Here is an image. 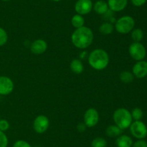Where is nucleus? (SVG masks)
Wrapping results in <instances>:
<instances>
[{"label":"nucleus","instance_id":"f257e3e1","mask_svg":"<svg viewBox=\"0 0 147 147\" xmlns=\"http://www.w3.org/2000/svg\"><path fill=\"white\" fill-rule=\"evenodd\" d=\"M94 38L93 33L89 27L83 26L76 29L71 35L73 46L79 49H86L92 44Z\"/></svg>","mask_w":147,"mask_h":147},{"label":"nucleus","instance_id":"f03ea898","mask_svg":"<svg viewBox=\"0 0 147 147\" xmlns=\"http://www.w3.org/2000/svg\"><path fill=\"white\" fill-rule=\"evenodd\" d=\"M88 63L93 69L101 71L106 69L109 63V56L101 48L94 49L88 56Z\"/></svg>","mask_w":147,"mask_h":147},{"label":"nucleus","instance_id":"7ed1b4c3","mask_svg":"<svg viewBox=\"0 0 147 147\" xmlns=\"http://www.w3.org/2000/svg\"><path fill=\"white\" fill-rule=\"evenodd\" d=\"M115 125L121 130L127 129L133 122L131 114L129 110L123 108H120L114 111L113 115Z\"/></svg>","mask_w":147,"mask_h":147},{"label":"nucleus","instance_id":"20e7f679","mask_svg":"<svg viewBox=\"0 0 147 147\" xmlns=\"http://www.w3.org/2000/svg\"><path fill=\"white\" fill-rule=\"evenodd\" d=\"M135 20L129 15H125L120 17L116 21L115 29L120 34H128L134 29Z\"/></svg>","mask_w":147,"mask_h":147},{"label":"nucleus","instance_id":"39448f33","mask_svg":"<svg viewBox=\"0 0 147 147\" xmlns=\"http://www.w3.org/2000/svg\"><path fill=\"white\" fill-rule=\"evenodd\" d=\"M130 132L134 138L141 140L147 136V127L142 120H134L131 124Z\"/></svg>","mask_w":147,"mask_h":147},{"label":"nucleus","instance_id":"423d86ee","mask_svg":"<svg viewBox=\"0 0 147 147\" xmlns=\"http://www.w3.org/2000/svg\"><path fill=\"white\" fill-rule=\"evenodd\" d=\"M129 52L131 57L137 61L144 60L146 56V48L142 43L137 42H134L130 45Z\"/></svg>","mask_w":147,"mask_h":147},{"label":"nucleus","instance_id":"0eeeda50","mask_svg":"<svg viewBox=\"0 0 147 147\" xmlns=\"http://www.w3.org/2000/svg\"><path fill=\"white\" fill-rule=\"evenodd\" d=\"M50 126V120L44 115H40L35 118L33 121V128L34 131L39 134L44 133Z\"/></svg>","mask_w":147,"mask_h":147},{"label":"nucleus","instance_id":"6e6552de","mask_svg":"<svg viewBox=\"0 0 147 147\" xmlns=\"http://www.w3.org/2000/svg\"><path fill=\"white\" fill-rule=\"evenodd\" d=\"M84 123L88 128H93L98 124L99 121V114L96 109L93 108H88L84 114Z\"/></svg>","mask_w":147,"mask_h":147},{"label":"nucleus","instance_id":"1a4fd4ad","mask_svg":"<svg viewBox=\"0 0 147 147\" xmlns=\"http://www.w3.org/2000/svg\"><path fill=\"white\" fill-rule=\"evenodd\" d=\"M93 6L91 0H78L75 4V10L77 14L86 15L91 12Z\"/></svg>","mask_w":147,"mask_h":147},{"label":"nucleus","instance_id":"9d476101","mask_svg":"<svg viewBox=\"0 0 147 147\" xmlns=\"http://www.w3.org/2000/svg\"><path fill=\"white\" fill-rule=\"evenodd\" d=\"M14 82L8 76H0V95H8L14 90Z\"/></svg>","mask_w":147,"mask_h":147},{"label":"nucleus","instance_id":"9b49d317","mask_svg":"<svg viewBox=\"0 0 147 147\" xmlns=\"http://www.w3.org/2000/svg\"><path fill=\"white\" fill-rule=\"evenodd\" d=\"M132 74L138 79H142L147 76V61H139L132 68Z\"/></svg>","mask_w":147,"mask_h":147},{"label":"nucleus","instance_id":"f8f14e48","mask_svg":"<svg viewBox=\"0 0 147 147\" xmlns=\"http://www.w3.org/2000/svg\"><path fill=\"white\" fill-rule=\"evenodd\" d=\"M47 43L43 39H37L30 46V50L32 53L40 55L44 53L47 50Z\"/></svg>","mask_w":147,"mask_h":147},{"label":"nucleus","instance_id":"ddd939ff","mask_svg":"<svg viewBox=\"0 0 147 147\" xmlns=\"http://www.w3.org/2000/svg\"><path fill=\"white\" fill-rule=\"evenodd\" d=\"M128 4V0H109V8L113 12L123 11Z\"/></svg>","mask_w":147,"mask_h":147},{"label":"nucleus","instance_id":"4468645a","mask_svg":"<svg viewBox=\"0 0 147 147\" xmlns=\"http://www.w3.org/2000/svg\"><path fill=\"white\" fill-rule=\"evenodd\" d=\"M134 142L132 138L127 135H120L116 140L117 147H132Z\"/></svg>","mask_w":147,"mask_h":147},{"label":"nucleus","instance_id":"2eb2a0df","mask_svg":"<svg viewBox=\"0 0 147 147\" xmlns=\"http://www.w3.org/2000/svg\"><path fill=\"white\" fill-rule=\"evenodd\" d=\"M94 11L98 14H105L109 11V5L106 1L103 0H98L93 6Z\"/></svg>","mask_w":147,"mask_h":147},{"label":"nucleus","instance_id":"dca6fc26","mask_svg":"<svg viewBox=\"0 0 147 147\" xmlns=\"http://www.w3.org/2000/svg\"><path fill=\"white\" fill-rule=\"evenodd\" d=\"M70 67L72 71L76 74H80L84 71V66L80 59H73L70 62Z\"/></svg>","mask_w":147,"mask_h":147},{"label":"nucleus","instance_id":"f3484780","mask_svg":"<svg viewBox=\"0 0 147 147\" xmlns=\"http://www.w3.org/2000/svg\"><path fill=\"white\" fill-rule=\"evenodd\" d=\"M122 132H123V130L121 129L116 125H110L106 129V135L110 138L119 136L120 135H121Z\"/></svg>","mask_w":147,"mask_h":147},{"label":"nucleus","instance_id":"a211bd4d","mask_svg":"<svg viewBox=\"0 0 147 147\" xmlns=\"http://www.w3.org/2000/svg\"><path fill=\"white\" fill-rule=\"evenodd\" d=\"M114 28V26H113L112 23L106 22H104L102 24H100V26L99 27V31H100L101 34L108 35H111L113 33Z\"/></svg>","mask_w":147,"mask_h":147},{"label":"nucleus","instance_id":"6ab92c4d","mask_svg":"<svg viewBox=\"0 0 147 147\" xmlns=\"http://www.w3.org/2000/svg\"><path fill=\"white\" fill-rule=\"evenodd\" d=\"M71 24L76 29L83 27L85 24V19L80 14H75L71 19Z\"/></svg>","mask_w":147,"mask_h":147},{"label":"nucleus","instance_id":"aec40b11","mask_svg":"<svg viewBox=\"0 0 147 147\" xmlns=\"http://www.w3.org/2000/svg\"><path fill=\"white\" fill-rule=\"evenodd\" d=\"M131 38L134 42L140 43L144 38V32L140 28H135L131 32Z\"/></svg>","mask_w":147,"mask_h":147},{"label":"nucleus","instance_id":"412c9836","mask_svg":"<svg viewBox=\"0 0 147 147\" xmlns=\"http://www.w3.org/2000/svg\"><path fill=\"white\" fill-rule=\"evenodd\" d=\"M119 78H120L121 81L123 83H130L134 81V76L131 72L128 71H123L120 74Z\"/></svg>","mask_w":147,"mask_h":147},{"label":"nucleus","instance_id":"4be33fe9","mask_svg":"<svg viewBox=\"0 0 147 147\" xmlns=\"http://www.w3.org/2000/svg\"><path fill=\"white\" fill-rule=\"evenodd\" d=\"M107 145V141L102 137H96L91 142L92 147H106Z\"/></svg>","mask_w":147,"mask_h":147},{"label":"nucleus","instance_id":"5701e85b","mask_svg":"<svg viewBox=\"0 0 147 147\" xmlns=\"http://www.w3.org/2000/svg\"><path fill=\"white\" fill-rule=\"evenodd\" d=\"M131 114L132 119L134 120H141V119L143 118L144 115L143 111L139 108H134Z\"/></svg>","mask_w":147,"mask_h":147},{"label":"nucleus","instance_id":"b1692460","mask_svg":"<svg viewBox=\"0 0 147 147\" xmlns=\"http://www.w3.org/2000/svg\"><path fill=\"white\" fill-rule=\"evenodd\" d=\"M8 40V35L6 30L2 27H0V46H3L7 43Z\"/></svg>","mask_w":147,"mask_h":147},{"label":"nucleus","instance_id":"393cba45","mask_svg":"<svg viewBox=\"0 0 147 147\" xmlns=\"http://www.w3.org/2000/svg\"><path fill=\"white\" fill-rule=\"evenodd\" d=\"M8 138L4 132L0 131V147H7L8 146Z\"/></svg>","mask_w":147,"mask_h":147},{"label":"nucleus","instance_id":"a878e982","mask_svg":"<svg viewBox=\"0 0 147 147\" xmlns=\"http://www.w3.org/2000/svg\"><path fill=\"white\" fill-rule=\"evenodd\" d=\"M12 147H32L27 141L24 140H18L13 144Z\"/></svg>","mask_w":147,"mask_h":147},{"label":"nucleus","instance_id":"bb28decb","mask_svg":"<svg viewBox=\"0 0 147 147\" xmlns=\"http://www.w3.org/2000/svg\"><path fill=\"white\" fill-rule=\"evenodd\" d=\"M10 127V124L7 120L5 119H2V120H0V131H7V130Z\"/></svg>","mask_w":147,"mask_h":147},{"label":"nucleus","instance_id":"cd10ccee","mask_svg":"<svg viewBox=\"0 0 147 147\" xmlns=\"http://www.w3.org/2000/svg\"><path fill=\"white\" fill-rule=\"evenodd\" d=\"M132 147H147V142L143 139L138 140L135 143H134Z\"/></svg>","mask_w":147,"mask_h":147},{"label":"nucleus","instance_id":"c85d7f7f","mask_svg":"<svg viewBox=\"0 0 147 147\" xmlns=\"http://www.w3.org/2000/svg\"><path fill=\"white\" fill-rule=\"evenodd\" d=\"M147 0H131L132 4L135 7H142L144 4H146Z\"/></svg>","mask_w":147,"mask_h":147},{"label":"nucleus","instance_id":"c756f323","mask_svg":"<svg viewBox=\"0 0 147 147\" xmlns=\"http://www.w3.org/2000/svg\"><path fill=\"white\" fill-rule=\"evenodd\" d=\"M86 127H87V126H86V124H85L84 122H80V123H79L78 125H77V129H78V131H79V132L83 133V132H84L85 131H86Z\"/></svg>","mask_w":147,"mask_h":147},{"label":"nucleus","instance_id":"7c9ffc66","mask_svg":"<svg viewBox=\"0 0 147 147\" xmlns=\"http://www.w3.org/2000/svg\"><path fill=\"white\" fill-rule=\"evenodd\" d=\"M52 1H56V2H57V1H61V0H52Z\"/></svg>","mask_w":147,"mask_h":147},{"label":"nucleus","instance_id":"2f4dec72","mask_svg":"<svg viewBox=\"0 0 147 147\" xmlns=\"http://www.w3.org/2000/svg\"><path fill=\"white\" fill-rule=\"evenodd\" d=\"M1 1H9V0H1Z\"/></svg>","mask_w":147,"mask_h":147}]
</instances>
